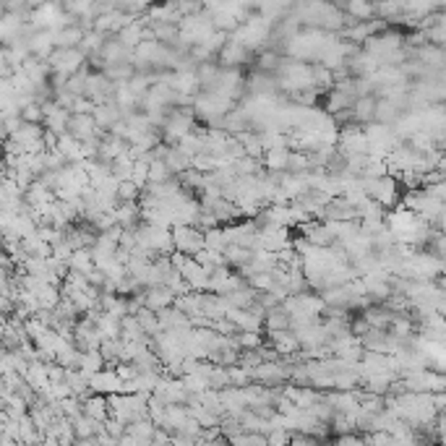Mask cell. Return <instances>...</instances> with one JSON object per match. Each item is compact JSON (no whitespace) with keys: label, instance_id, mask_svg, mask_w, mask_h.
I'll return each instance as SVG.
<instances>
[{"label":"cell","instance_id":"obj_1","mask_svg":"<svg viewBox=\"0 0 446 446\" xmlns=\"http://www.w3.org/2000/svg\"><path fill=\"white\" fill-rule=\"evenodd\" d=\"M50 73H57V76H73L76 71H82L87 65V52L79 48H55L48 55Z\"/></svg>","mask_w":446,"mask_h":446},{"label":"cell","instance_id":"obj_2","mask_svg":"<svg viewBox=\"0 0 446 446\" xmlns=\"http://www.w3.org/2000/svg\"><path fill=\"white\" fill-rule=\"evenodd\" d=\"M172 248L186 256H194L204 248V233L196 225H172L170 228Z\"/></svg>","mask_w":446,"mask_h":446},{"label":"cell","instance_id":"obj_3","mask_svg":"<svg viewBox=\"0 0 446 446\" xmlns=\"http://www.w3.org/2000/svg\"><path fill=\"white\" fill-rule=\"evenodd\" d=\"M251 52L253 50L245 48L243 42H238L230 37V40L225 42V48L217 52V60L219 65H225V68H238V65H245L251 60Z\"/></svg>","mask_w":446,"mask_h":446},{"label":"cell","instance_id":"obj_4","mask_svg":"<svg viewBox=\"0 0 446 446\" xmlns=\"http://www.w3.org/2000/svg\"><path fill=\"white\" fill-rule=\"evenodd\" d=\"M121 379H118V374H115V368H102V371H97V374L89 376V389L94 391V394H121Z\"/></svg>","mask_w":446,"mask_h":446},{"label":"cell","instance_id":"obj_5","mask_svg":"<svg viewBox=\"0 0 446 446\" xmlns=\"http://www.w3.org/2000/svg\"><path fill=\"white\" fill-rule=\"evenodd\" d=\"M94 128L97 123L91 118V113H71L68 115V133L79 141H89L94 138Z\"/></svg>","mask_w":446,"mask_h":446},{"label":"cell","instance_id":"obj_6","mask_svg":"<svg viewBox=\"0 0 446 446\" xmlns=\"http://www.w3.org/2000/svg\"><path fill=\"white\" fill-rule=\"evenodd\" d=\"M172 301H175V295H172L165 284H152V287L144 290V306L149 311H155V313L167 308V306H172Z\"/></svg>","mask_w":446,"mask_h":446},{"label":"cell","instance_id":"obj_7","mask_svg":"<svg viewBox=\"0 0 446 446\" xmlns=\"http://www.w3.org/2000/svg\"><path fill=\"white\" fill-rule=\"evenodd\" d=\"M82 413L89 415V418H94V420H99V423H105L107 418H110L107 397H105V394H94V391H91L89 397L82 399Z\"/></svg>","mask_w":446,"mask_h":446},{"label":"cell","instance_id":"obj_8","mask_svg":"<svg viewBox=\"0 0 446 446\" xmlns=\"http://www.w3.org/2000/svg\"><path fill=\"white\" fill-rule=\"evenodd\" d=\"M55 149L60 152V155L65 157V162H82L84 160V152H82V141L79 138H73L68 130L65 133H60L55 141Z\"/></svg>","mask_w":446,"mask_h":446},{"label":"cell","instance_id":"obj_9","mask_svg":"<svg viewBox=\"0 0 446 446\" xmlns=\"http://www.w3.org/2000/svg\"><path fill=\"white\" fill-rule=\"evenodd\" d=\"M82 37H84V29L79 24L52 29V45H55V48H79Z\"/></svg>","mask_w":446,"mask_h":446},{"label":"cell","instance_id":"obj_10","mask_svg":"<svg viewBox=\"0 0 446 446\" xmlns=\"http://www.w3.org/2000/svg\"><path fill=\"white\" fill-rule=\"evenodd\" d=\"M374 107H376V94H363V97L352 99V118L357 126L374 121Z\"/></svg>","mask_w":446,"mask_h":446},{"label":"cell","instance_id":"obj_11","mask_svg":"<svg viewBox=\"0 0 446 446\" xmlns=\"http://www.w3.org/2000/svg\"><path fill=\"white\" fill-rule=\"evenodd\" d=\"M287 155H290V149L287 146H274V149H267L264 155H261V167L264 170H287Z\"/></svg>","mask_w":446,"mask_h":446},{"label":"cell","instance_id":"obj_12","mask_svg":"<svg viewBox=\"0 0 446 446\" xmlns=\"http://www.w3.org/2000/svg\"><path fill=\"white\" fill-rule=\"evenodd\" d=\"M402 113V107L394 102V99L389 97H381L376 99V107H374V121L379 123H386V126H391V123L397 121V115Z\"/></svg>","mask_w":446,"mask_h":446},{"label":"cell","instance_id":"obj_13","mask_svg":"<svg viewBox=\"0 0 446 446\" xmlns=\"http://www.w3.org/2000/svg\"><path fill=\"white\" fill-rule=\"evenodd\" d=\"M345 11H347V16H352L355 21L376 18V3H371V0H345Z\"/></svg>","mask_w":446,"mask_h":446},{"label":"cell","instance_id":"obj_14","mask_svg":"<svg viewBox=\"0 0 446 446\" xmlns=\"http://www.w3.org/2000/svg\"><path fill=\"white\" fill-rule=\"evenodd\" d=\"M79 368H82L87 376L97 374V371L105 368V357H102V352H99L97 347H91V350H87V352H82V363H79Z\"/></svg>","mask_w":446,"mask_h":446},{"label":"cell","instance_id":"obj_15","mask_svg":"<svg viewBox=\"0 0 446 446\" xmlns=\"http://www.w3.org/2000/svg\"><path fill=\"white\" fill-rule=\"evenodd\" d=\"M68 269H76L87 274L89 269H94V259H91V248H76L71 251V259H68Z\"/></svg>","mask_w":446,"mask_h":446},{"label":"cell","instance_id":"obj_16","mask_svg":"<svg viewBox=\"0 0 446 446\" xmlns=\"http://www.w3.org/2000/svg\"><path fill=\"white\" fill-rule=\"evenodd\" d=\"M152 32H155L157 42H165V45H172L178 40V24H170V21H152Z\"/></svg>","mask_w":446,"mask_h":446},{"label":"cell","instance_id":"obj_17","mask_svg":"<svg viewBox=\"0 0 446 446\" xmlns=\"http://www.w3.org/2000/svg\"><path fill=\"white\" fill-rule=\"evenodd\" d=\"M279 60H282L279 50H259V57H256V71L274 73L277 65H279Z\"/></svg>","mask_w":446,"mask_h":446},{"label":"cell","instance_id":"obj_18","mask_svg":"<svg viewBox=\"0 0 446 446\" xmlns=\"http://www.w3.org/2000/svg\"><path fill=\"white\" fill-rule=\"evenodd\" d=\"M102 45H105V34L89 29V32H84L82 42H79V50H84L87 55H97L99 50H102Z\"/></svg>","mask_w":446,"mask_h":446},{"label":"cell","instance_id":"obj_19","mask_svg":"<svg viewBox=\"0 0 446 446\" xmlns=\"http://www.w3.org/2000/svg\"><path fill=\"white\" fill-rule=\"evenodd\" d=\"M138 194H141V188L130 178L118 180V188H115V199L118 201H138Z\"/></svg>","mask_w":446,"mask_h":446},{"label":"cell","instance_id":"obj_20","mask_svg":"<svg viewBox=\"0 0 446 446\" xmlns=\"http://www.w3.org/2000/svg\"><path fill=\"white\" fill-rule=\"evenodd\" d=\"M170 178H172V172L165 160H152V162H149V183H165V180H170Z\"/></svg>","mask_w":446,"mask_h":446},{"label":"cell","instance_id":"obj_21","mask_svg":"<svg viewBox=\"0 0 446 446\" xmlns=\"http://www.w3.org/2000/svg\"><path fill=\"white\" fill-rule=\"evenodd\" d=\"M228 40H230V32H222V29H214V32H211L209 37H206V40L201 42V45H204V48H206V50H209L211 55L217 57V52H219V50H222V48H225V42H228Z\"/></svg>","mask_w":446,"mask_h":446},{"label":"cell","instance_id":"obj_22","mask_svg":"<svg viewBox=\"0 0 446 446\" xmlns=\"http://www.w3.org/2000/svg\"><path fill=\"white\" fill-rule=\"evenodd\" d=\"M235 340L243 350H256L261 342H264V332H251V329H245V332L235 334Z\"/></svg>","mask_w":446,"mask_h":446},{"label":"cell","instance_id":"obj_23","mask_svg":"<svg viewBox=\"0 0 446 446\" xmlns=\"http://www.w3.org/2000/svg\"><path fill=\"white\" fill-rule=\"evenodd\" d=\"M18 115H21V121H26V123H42L45 121V113H42L40 102H29V105H24L21 110H18Z\"/></svg>","mask_w":446,"mask_h":446},{"label":"cell","instance_id":"obj_24","mask_svg":"<svg viewBox=\"0 0 446 446\" xmlns=\"http://www.w3.org/2000/svg\"><path fill=\"white\" fill-rule=\"evenodd\" d=\"M91 110H94V102H91L89 97H84V94L73 97L71 113H91Z\"/></svg>","mask_w":446,"mask_h":446},{"label":"cell","instance_id":"obj_25","mask_svg":"<svg viewBox=\"0 0 446 446\" xmlns=\"http://www.w3.org/2000/svg\"><path fill=\"white\" fill-rule=\"evenodd\" d=\"M42 3H48V0H26V9L32 11V9H40Z\"/></svg>","mask_w":446,"mask_h":446},{"label":"cell","instance_id":"obj_26","mask_svg":"<svg viewBox=\"0 0 446 446\" xmlns=\"http://www.w3.org/2000/svg\"><path fill=\"white\" fill-rule=\"evenodd\" d=\"M3 222H6V211L0 209V228H3Z\"/></svg>","mask_w":446,"mask_h":446}]
</instances>
